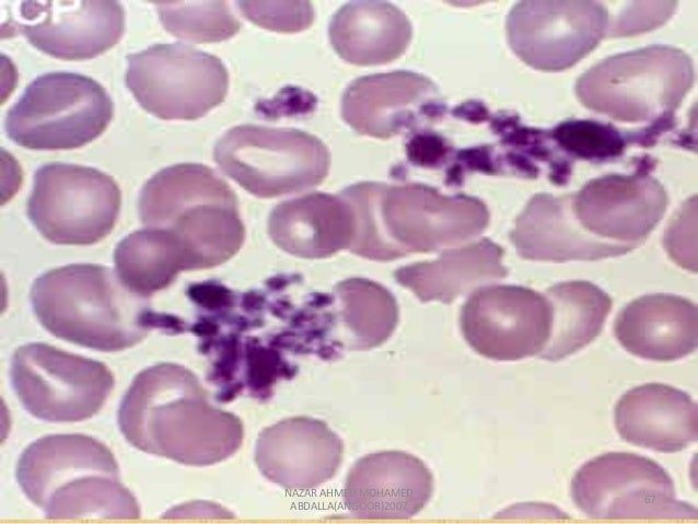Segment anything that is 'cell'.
<instances>
[{
    "instance_id": "6da1fadb",
    "label": "cell",
    "mask_w": 698,
    "mask_h": 524,
    "mask_svg": "<svg viewBox=\"0 0 698 524\" xmlns=\"http://www.w3.org/2000/svg\"><path fill=\"white\" fill-rule=\"evenodd\" d=\"M118 426L136 449L189 466L232 456L243 442V424L209 400L188 369L160 363L141 371L120 401Z\"/></svg>"
},
{
    "instance_id": "7a4b0ae2",
    "label": "cell",
    "mask_w": 698,
    "mask_h": 524,
    "mask_svg": "<svg viewBox=\"0 0 698 524\" xmlns=\"http://www.w3.org/2000/svg\"><path fill=\"white\" fill-rule=\"evenodd\" d=\"M340 195L353 217L349 249L371 260L461 246L484 232L489 222L488 209L479 199L445 196L423 184L363 182Z\"/></svg>"
},
{
    "instance_id": "3957f363",
    "label": "cell",
    "mask_w": 698,
    "mask_h": 524,
    "mask_svg": "<svg viewBox=\"0 0 698 524\" xmlns=\"http://www.w3.org/2000/svg\"><path fill=\"white\" fill-rule=\"evenodd\" d=\"M33 311L54 336L100 351L130 348L156 327L176 324L153 312L105 266L73 264L40 275L31 289Z\"/></svg>"
},
{
    "instance_id": "277c9868",
    "label": "cell",
    "mask_w": 698,
    "mask_h": 524,
    "mask_svg": "<svg viewBox=\"0 0 698 524\" xmlns=\"http://www.w3.org/2000/svg\"><path fill=\"white\" fill-rule=\"evenodd\" d=\"M15 476L28 500L49 519H137L139 504L121 484L118 464L84 434L39 438L21 454Z\"/></svg>"
},
{
    "instance_id": "5b68a950",
    "label": "cell",
    "mask_w": 698,
    "mask_h": 524,
    "mask_svg": "<svg viewBox=\"0 0 698 524\" xmlns=\"http://www.w3.org/2000/svg\"><path fill=\"white\" fill-rule=\"evenodd\" d=\"M138 208L144 226L162 229L184 246L194 270L225 263L245 238L233 189L202 164H176L154 174L140 191Z\"/></svg>"
},
{
    "instance_id": "8992f818",
    "label": "cell",
    "mask_w": 698,
    "mask_h": 524,
    "mask_svg": "<svg viewBox=\"0 0 698 524\" xmlns=\"http://www.w3.org/2000/svg\"><path fill=\"white\" fill-rule=\"evenodd\" d=\"M694 81L682 50L654 45L609 57L583 73L575 93L588 108L621 121H651L673 114Z\"/></svg>"
},
{
    "instance_id": "52a82bcc",
    "label": "cell",
    "mask_w": 698,
    "mask_h": 524,
    "mask_svg": "<svg viewBox=\"0 0 698 524\" xmlns=\"http://www.w3.org/2000/svg\"><path fill=\"white\" fill-rule=\"evenodd\" d=\"M114 105L94 79L74 72L38 75L8 110L5 131L16 144L33 150H68L85 145L109 125Z\"/></svg>"
},
{
    "instance_id": "ba28073f",
    "label": "cell",
    "mask_w": 698,
    "mask_h": 524,
    "mask_svg": "<svg viewBox=\"0 0 698 524\" xmlns=\"http://www.w3.org/2000/svg\"><path fill=\"white\" fill-rule=\"evenodd\" d=\"M219 167L245 190L260 198L303 191L322 183L330 155L315 136L293 128L241 125L216 143Z\"/></svg>"
},
{
    "instance_id": "9c48e42d",
    "label": "cell",
    "mask_w": 698,
    "mask_h": 524,
    "mask_svg": "<svg viewBox=\"0 0 698 524\" xmlns=\"http://www.w3.org/2000/svg\"><path fill=\"white\" fill-rule=\"evenodd\" d=\"M127 65L128 90L161 119H198L228 94L229 73L221 59L185 44L152 45L128 55Z\"/></svg>"
},
{
    "instance_id": "30bf717a",
    "label": "cell",
    "mask_w": 698,
    "mask_h": 524,
    "mask_svg": "<svg viewBox=\"0 0 698 524\" xmlns=\"http://www.w3.org/2000/svg\"><path fill=\"white\" fill-rule=\"evenodd\" d=\"M121 205L117 183L89 166L48 163L35 173L27 216L49 242L91 245L114 229Z\"/></svg>"
},
{
    "instance_id": "8fae6325",
    "label": "cell",
    "mask_w": 698,
    "mask_h": 524,
    "mask_svg": "<svg viewBox=\"0 0 698 524\" xmlns=\"http://www.w3.org/2000/svg\"><path fill=\"white\" fill-rule=\"evenodd\" d=\"M11 382L22 406L48 422L91 418L114 387L113 373L104 363L46 343H28L15 350Z\"/></svg>"
},
{
    "instance_id": "7c38bea8",
    "label": "cell",
    "mask_w": 698,
    "mask_h": 524,
    "mask_svg": "<svg viewBox=\"0 0 698 524\" xmlns=\"http://www.w3.org/2000/svg\"><path fill=\"white\" fill-rule=\"evenodd\" d=\"M577 508L592 519H696L676 499L673 479L653 459L609 452L583 464L571 481Z\"/></svg>"
},
{
    "instance_id": "4fadbf2b",
    "label": "cell",
    "mask_w": 698,
    "mask_h": 524,
    "mask_svg": "<svg viewBox=\"0 0 698 524\" xmlns=\"http://www.w3.org/2000/svg\"><path fill=\"white\" fill-rule=\"evenodd\" d=\"M609 13L594 1H521L507 18L513 53L542 71L575 65L606 35Z\"/></svg>"
},
{
    "instance_id": "5bb4252c",
    "label": "cell",
    "mask_w": 698,
    "mask_h": 524,
    "mask_svg": "<svg viewBox=\"0 0 698 524\" xmlns=\"http://www.w3.org/2000/svg\"><path fill=\"white\" fill-rule=\"evenodd\" d=\"M547 298L520 286L478 288L461 312L465 340L479 354L500 361L539 354L551 330Z\"/></svg>"
},
{
    "instance_id": "9a60e30c",
    "label": "cell",
    "mask_w": 698,
    "mask_h": 524,
    "mask_svg": "<svg viewBox=\"0 0 698 524\" xmlns=\"http://www.w3.org/2000/svg\"><path fill=\"white\" fill-rule=\"evenodd\" d=\"M8 27L46 55L84 60L119 42L125 11L117 1H23Z\"/></svg>"
},
{
    "instance_id": "2e32d148",
    "label": "cell",
    "mask_w": 698,
    "mask_h": 524,
    "mask_svg": "<svg viewBox=\"0 0 698 524\" xmlns=\"http://www.w3.org/2000/svg\"><path fill=\"white\" fill-rule=\"evenodd\" d=\"M667 203L664 187L648 175H606L571 194L573 213L585 231L633 248L659 223Z\"/></svg>"
},
{
    "instance_id": "e0dca14e",
    "label": "cell",
    "mask_w": 698,
    "mask_h": 524,
    "mask_svg": "<svg viewBox=\"0 0 698 524\" xmlns=\"http://www.w3.org/2000/svg\"><path fill=\"white\" fill-rule=\"evenodd\" d=\"M437 85L406 70L352 81L341 97L342 119L358 133L388 139L443 112Z\"/></svg>"
},
{
    "instance_id": "ac0fdd59",
    "label": "cell",
    "mask_w": 698,
    "mask_h": 524,
    "mask_svg": "<svg viewBox=\"0 0 698 524\" xmlns=\"http://www.w3.org/2000/svg\"><path fill=\"white\" fill-rule=\"evenodd\" d=\"M342 454V441L324 421L293 417L260 432L255 462L274 484L287 490L307 491L335 476Z\"/></svg>"
},
{
    "instance_id": "d6986e66",
    "label": "cell",
    "mask_w": 698,
    "mask_h": 524,
    "mask_svg": "<svg viewBox=\"0 0 698 524\" xmlns=\"http://www.w3.org/2000/svg\"><path fill=\"white\" fill-rule=\"evenodd\" d=\"M432 491V474L421 459L402 451H383L351 467L344 501L360 519H408L427 505Z\"/></svg>"
},
{
    "instance_id": "ffe728a7",
    "label": "cell",
    "mask_w": 698,
    "mask_h": 524,
    "mask_svg": "<svg viewBox=\"0 0 698 524\" xmlns=\"http://www.w3.org/2000/svg\"><path fill=\"white\" fill-rule=\"evenodd\" d=\"M517 253L532 260H596L633 247L598 238L585 231L571 207V195H535L510 234Z\"/></svg>"
},
{
    "instance_id": "44dd1931",
    "label": "cell",
    "mask_w": 698,
    "mask_h": 524,
    "mask_svg": "<svg viewBox=\"0 0 698 524\" xmlns=\"http://www.w3.org/2000/svg\"><path fill=\"white\" fill-rule=\"evenodd\" d=\"M614 419L623 440L656 452H679L698 436L697 404L686 392L666 384L629 389L617 401Z\"/></svg>"
},
{
    "instance_id": "7402d4cb",
    "label": "cell",
    "mask_w": 698,
    "mask_h": 524,
    "mask_svg": "<svg viewBox=\"0 0 698 524\" xmlns=\"http://www.w3.org/2000/svg\"><path fill=\"white\" fill-rule=\"evenodd\" d=\"M614 331L619 343L635 356L655 361L677 360L697 347V306L674 294L643 295L619 312Z\"/></svg>"
},
{
    "instance_id": "603a6c76",
    "label": "cell",
    "mask_w": 698,
    "mask_h": 524,
    "mask_svg": "<svg viewBox=\"0 0 698 524\" xmlns=\"http://www.w3.org/2000/svg\"><path fill=\"white\" fill-rule=\"evenodd\" d=\"M353 217L339 195L311 193L276 206L268 233L282 251L302 258H324L349 248Z\"/></svg>"
},
{
    "instance_id": "cb8c5ba5",
    "label": "cell",
    "mask_w": 698,
    "mask_h": 524,
    "mask_svg": "<svg viewBox=\"0 0 698 524\" xmlns=\"http://www.w3.org/2000/svg\"><path fill=\"white\" fill-rule=\"evenodd\" d=\"M329 40L345 61L357 66L388 63L407 49L411 23L396 5L385 1H352L331 18Z\"/></svg>"
},
{
    "instance_id": "d4e9b609",
    "label": "cell",
    "mask_w": 698,
    "mask_h": 524,
    "mask_svg": "<svg viewBox=\"0 0 698 524\" xmlns=\"http://www.w3.org/2000/svg\"><path fill=\"white\" fill-rule=\"evenodd\" d=\"M503 251L488 238L452 247L433 261L417 263L396 270V281L422 302L451 303L479 286L504 278Z\"/></svg>"
},
{
    "instance_id": "484cf974",
    "label": "cell",
    "mask_w": 698,
    "mask_h": 524,
    "mask_svg": "<svg viewBox=\"0 0 698 524\" xmlns=\"http://www.w3.org/2000/svg\"><path fill=\"white\" fill-rule=\"evenodd\" d=\"M551 307V330L539 357L561 360L601 333L612 308V299L597 286L582 280L560 282L545 292Z\"/></svg>"
},
{
    "instance_id": "4316f807",
    "label": "cell",
    "mask_w": 698,
    "mask_h": 524,
    "mask_svg": "<svg viewBox=\"0 0 698 524\" xmlns=\"http://www.w3.org/2000/svg\"><path fill=\"white\" fill-rule=\"evenodd\" d=\"M114 260L120 280L143 298L167 288L181 271L194 270L184 246L156 228L146 226L123 238Z\"/></svg>"
},
{
    "instance_id": "83f0119b",
    "label": "cell",
    "mask_w": 698,
    "mask_h": 524,
    "mask_svg": "<svg viewBox=\"0 0 698 524\" xmlns=\"http://www.w3.org/2000/svg\"><path fill=\"white\" fill-rule=\"evenodd\" d=\"M342 341L347 348L368 350L386 341L396 328L398 306L383 286L351 278L335 287Z\"/></svg>"
},
{
    "instance_id": "f1b7e54d",
    "label": "cell",
    "mask_w": 698,
    "mask_h": 524,
    "mask_svg": "<svg viewBox=\"0 0 698 524\" xmlns=\"http://www.w3.org/2000/svg\"><path fill=\"white\" fill-rule=\"evenodd\" d=\"M155 7L164 28L188 42H222L241 28L239 19L225 1L161 2Z\"/></svg>"
},
{
    "instance_id": "f546056e",
    "label": "cell",
    "mask_w": 698,
    "mask_h": 524,
    "mask_svg": "<svg viewBox=\"0 0 698 524\" xmlns=\"http://www.w3.org/2000/svg\"><path fill=\"white\" fill-rule=\"evenodd\" d=\"M551 135L568 153L591 161L616 158L623 153L627 143L614 126L595 120L562 121Z\"/></svg>"
},
{
    "instance_id": "4dcf8cb0",
    "label": "cell",
    "mask_w": 698,
    "mask_h": 524,
    "mask_svg": "<svg viewBox=\"0 0 698 524\" xmlns=\"http://www.w3.org/2000/svg\"><path fill=\"white\" fill-rule=\"evenodd\" d=\"M241 13L254 24L280 33H296L311 26L314 10L306 1H237Z\"/></svg>"
},
{
    "instance_id": "1f68e13d",
    "label": "cell",
    "mask_w": 698,
    "mask_h": 524,
    "mask_svg": "<svg viewBox=\"0 0 698 524\" xmlns=\"http://www.w3.org/2000/svg\"><path fill=\"white\" fill-rule=\"evenodd\" d=\"M677 2H627L615 16L609 18L606 35L631 36L665 23L674 13Z\"/></svg>"
},
{
    "instance_id": "d6a6232c",
    "label": "cell",
    "mask_w": 698,
    "mask_h": 524,
    "mask_svg": "<svg viewBox=\"0 0 698 524\" xmlns=\"http://www.w3.org/2000/svg\"><path fill=\"white\" fill-rule=\"evenodd\" d=\"M665 248L679 266L697 270V200L688 199L676 213L664 237Z\"/></svg>"
}]
</instances>
